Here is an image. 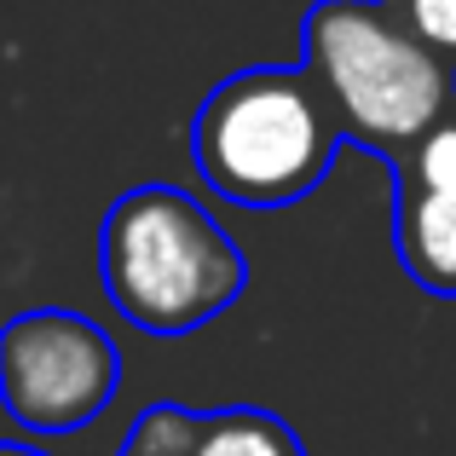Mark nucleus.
Returning a JSON list of instances; mask_svg holds the SVG:
<instances>
[{
    "label": "nucleus",
    "mask_w": 456,
    "mask_h": 456,
    "mask_svg": "<svg viewBox=\"0 0 456 456\" xmlns=\"http://www.w3.org/2000/svg\"><path fill=\"white\" fill-rule=\"evenodd\" d=\"M346 134L306 69L255 64L225 76L191 122L208 191L237 208H289L330 179Z\"/></svg>",
    "instance_id": "3"
},
{
    "label": "nucleus",
    "mask_w": 456,
    "mask_h": 456,
    "mask_svg": "<svg viewBox=\"0 0 456 456\" xmlns=\"http://www.w3.org/2000/svg\"><path fill=\"white\" fill-rule=\"evenodd\" d=\"M99 266L110 306L145 335H191L248 289L243 248L179 185H134L110 202Z\"/></svg>",
    "instance_id": "2"
},
{
    "label": "nucleus",
    "mask_w": 456,
    "mask_h": 456,
    "mask_svg": "<svg viewBox=\"0 0 456 456\" xmlns=\"http://www.w3.org/2000/svg\"><path fill=\"white\" fill-rule=\"evenodd\" d=\"M122 456H306L301 434L266 411H185V404H151L127 428Z\"/></svg>",
    "instance_id": "5"
},
{
    "label": "nucleus",
    "mask_w": 456,
    "mask_h": 456,
    "mask_svg": "<svg viewBox=\"0 0 456 456\" xmlns=\"http://www.w3.org/2000/svg\"><path fill=\"white\" fill-rule=\"evenodd\" d=\"M387 6L399 12L439 58L456 64V0H387Z\"/></svg>",
    "instance_id": "8"
},
{
    "label": "nucleus",
    "mask_w": 456,
    "mask_h": 456,
    "mask_svg": "<svg viewBox=\"0 0 456 456\" xmlns=\"http://www.w3.org/2000/svg\"><path fill=\"white\" fill-rule=\"evenodd\" d=\"M122 387V353L93 318L35 306L0 330V404L29 434H76Z\"/></svg>",
    "instance_id": "4"
},
{
    "label": "nucleus",
    "mask_w": 456,
    "mask_h": 456,
    "mask_svg": "<svg viewBox=\"0 0 456 456\" xmlns=\"http://www.w3.org/2000/svg\"><path fill=\"white\" fill-rule=\"evenodd\" d=\"M393 243L411 283L456 301V185H399Z\"/></svg>",
    "instance_id": "6"
},
{
    "label": "nucleus",
    "mask_w": 456,
    "mask_h": 456,
    "mask_svg": "<svg viewBox=\"0 0 456 456\" xmlns=\"http://www.w3.org/2000/svg\"><path fill=\"white\" fill-rule=\"evenodd\" d=\"M0 456H46V451H35V445H6V439H0Z\"/></svg>",
    "instance_id": "9"
},
{
    "label": "nucleus",
    "mask_w": 456,
    "mask_h": 456,
    "mask_svg": "<svg viewBox=\"0 0 456 456\" xmlns=\"http://www.w3.org/2000/svg\"><path fill=\"white\" fill-rule=\"evenodd\" d=\"M393 185H456V104L393 162Z\"/></svg>",
    "instance_id": "7"
},
{
    "label": "nucleus",
    "mask_w": 456,
    "mask_h": 456,
    "mask_svg": "<svg viewBox=\"0 0 456 456\" xmlns=\"http://www.w3.org/2000/svg\"><path fill=\"white\" fill-rule=\"evenodd\" d=\"M301 69L318 81L346 145L399 162L456 104V64L387 0H318L301 23Z\"/></svg>",
    "instance_id": "1"
}]
</instances>
